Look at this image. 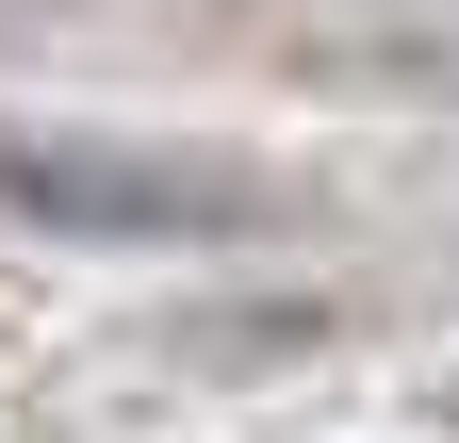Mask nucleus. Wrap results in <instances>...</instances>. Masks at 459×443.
I'll return each mask as SVG.
<instances>
[{"label": "nucleus", "instance_id": "obj_1", "mask_svg": "<svg viewBox=\"0 0 459 443\" xmlns=\"http://www.w3.org/2000/svg\"><path fill=\"white\" fill-rule=\"evenodd\" d=\"M0 197L66 230H247L263 213V181L230 164H132V148H0Z\"/></svg>", "mask_w": 459, "mask_h": 443}]
</instances>
